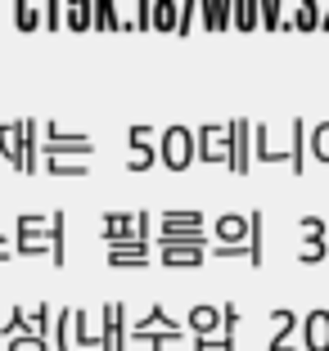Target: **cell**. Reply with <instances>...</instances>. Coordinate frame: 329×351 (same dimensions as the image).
Segmentation results:
<instances>
[{"label": "cell", "mask_w": 329, "mask_h": 351, "mask_svg": "<svg viewBox=\"0 0 329 351\" xmlns=\"http://www.w3.org/2000/svg\"><path fill=\"white\" fill-rule=\"evenodd\" d=\"M194 135L190 131H181V126H172V131L163 135V162L172 167V171H185L190 162H194Z\"/></svg>", "instance_id": "obj_1"}, {"label": "cell", "mask_w": 329, "mask_h": 351, "mask_svg": "<svg viewBox=\"0 0 329 351\" xmlns=\"http://www.w3.org/2000/svg\"><path fill=\"white\" fill-rule=\"evenodd\" d=\"M271 342H266V351H298L302 342H293V329H302V320H298V311H288V306H275L271 311Z\"/></svg>", "instance_id": "obj_2"}, {"label": "cell", "mask_w": 329, "mask_h": 351, "mask_svg": "<svg viewBox=\"0 0 329 351\" xmlns=\"http://www.w3.org/2000/svg\"><path fill=\"white\" fill-rule=\"evenodd\" d=\"M158 248H212L203 234V226H158L154 234Z\"/></svg>", "instance_id": "obj_3"}, {"label": "cell", "mask_w": 329, "mask_h": 351, "mask_svg": "<svg viewBox=\"0 0 329 351\" xmlns=\"http://www.w3.org/2000/svg\"><path fill=\"white\" fill-rule=\"evenodd\" d=\"M104 248H109V266H117V270L149 266V239H126V243H104Z\"/></svg>", "instance_id": "obj_4"}, {"label": "cell", "mask_w": 329, "mask_h": 351, "mask_svg": "<svg viewBox=\"0 0 329 351\" xmlns=\"http://www.w3.org/2000/svg\"><path fill=\"white\" fill-rule=\"evenodd\" d=\"M100 230H104V243H126V239H144L140 234V212H109V217L100 221Z\"/></svg>", "instance_id": "obj_5"}, {"label": "cell", "mask_w": 329, "mask_h": 351, "mask_svg": "<svg viewBox=\"0 0 329 351\" xmlns=\"http://www.w3.org/2000/svg\"><path fill=\"white\" fill-rule=\"evenodd\" d=\"M212 239L216 243H248L253 239V212L248 217H235V212H226V217L212 221ZM253 252V248H248Z\"/></svg>", "instance_id": "obj_6"}, {"label": "cell", "mask_w": 329, "mask_h": 351, "mask_svg": "<svg viewBox=\"0 0 329 351\" xmlns=\"http://www.w3.org/2000/svg\"><path fill=\"white\" fill-rule=\"evenodd\" d=\"M302 347L307 351H329V311L316 306L302 315Z\"/></svg>", "instance_id": "obj_7"}, {"label": "cell", "mask_w": 329, "mask_h": 351, "mask_svg": "<svg viewBox=\"0 0 329 351\" xmlns=\"http://www.w3.org/2000/svg\"><path fill=\"white\" fill-rule=\"evenodd\" d=\"M126 342V320H122V302L104 306V329H100V351H122Z\"/></svg>", "instance_id": "obj_8"}, {"label": "cell", "mask_w": 329, "mask_h": 351, "mask_svg": "<svg viewBox=\"0 0 329 351\" xmlns=\"http://www.w3.org/2000/svg\"><path fill=\"white\" fill-rule=\"evenodd\" d=\"M185 329H154V324H140L135 320L126 329V342H149V351H163V342H181Z\"/></svg>", "instance_id": "obj_9"}, {"label": "cell", "mask_w": 329, "mask_h": 351, "mask_svg": "<svg viewBox=\"0 0 329 351\" xmlns=\"http://www.w3.org/2000/svg\"><path fill=\"white\" fill-rule=\"evenodd\" d=\"M221 320H226V306H207V302L190 306V329H194L198 338H207V333H221Z\"/></svg>", "instance_id": "obj_10"}, {"label": "cell", "mask_w": 329, "mask_h": 351, "mask_svg": "<svg viewBox=\"0 0 329 351\" xmlns=\"http://www.w3.org/2000/svg\"><path fill=\"white\" fill-rule=\"evenodd\" d=\"M212 248H158V261L163 270H185V266H203V257Z\"/></svg>", "instance_id": "obj_11"}, {"label": "cell", "mask_w": 329, "mask_h": 351, "mask_svg": "<svg viewBox=\"0 0 329 351\" xmlns=\"http://www.w3.org/2000/svg\"><path fill=\"white\" fill-rule=\"evenodd\" d=\"M226 167H230V171H239V176L248 171V126H244V122L230 126V154H226Z\"/></svg>", "instance_id": "obj_12"}, {"label": "cell", "mask_w": 329, "mask_h": 351, "mask_svg": "<svg viewBox=\"0 0 329 351\" xmlns=\"http://www.w3.org/2000/svg\"><path fill=\"white\" fill-rule=\"evenodd\" d=\"M45 145H50V154H91V140H86V135H68V131H59V126L45 131Z\"/></svg>", "instance_id": "obj_13"}, {"label": "cell", "mask_w": 329, "mask_h": 351, "mask_svg": "<svg viewBox=\"0 0 329 351\" xmlns=\"http://www.w3.org/2000/svg\"><path fill=\"white\" fill-rule=\"evenodd\" d=\"M54 342L45 338V333H32V329H23V333H14L10 342H5V351H50Z\"/></svg>", "instance_id": "obj_14"}, {"label": "cell", "mask_w": 329, "mask_h": 351, "mask_svg": "<svg viewBox=\"0 0 329 351\" xmlns=\"http://www.w3.org/2000/svg\"><path fill=\"white\" fill-rule=\"evenodd\" d=\"M72 315H77V311L63 306V311H59V324H54V333H50V342H54L59 351H72Z\"/></svg>", "instance_id": "obj_15"}, {"label": "cell", "mask_w": 329, "mask_h": 351, "mask_svg": "<svg viewBox=\"0 0 329 351\" xmlns=\"http://www.w3.org/2000/svg\"><path fill=\"white\" fill-rule=\"evenodd\" d=\"M14 248H19L23 257H41V252H50L54 243H50V234H19V239H14Z\"/></svg>", "instance_id": "obj_16"}, {"label": "cell", "mask_w": 329, "mask_h": 351, "mask_svg": "<svg viewBox=\"0 0 329 351\" xmlns=\"http://www.w3.org/2000/svg\"><path fill=\"white\" fill-rule=\"evenodd\" d=\"M72 347H100V338H95V329L86 324V315H82V311L72 315Z\"/></svg>", "instance_id": "obj_17"}, {"label": "cell", "mask_w": 329, "mask_h": 351, "mask_svg": "<svg viewBox=\"0 0 329 351\" xmlns=\"http://www.w3.org/2000/svg\"><path fill=\"white\" fill-rule=\"evenodd\" d=\"M190 351H235V333H207V338H194Z\"/></svg>", "instance_id": "obj_18"}, {"label": "cell", "mask_w": 329, "mask_h": 351, "mask_svg": "<svg viewBox=\"0 0 329 351\" xmlns=\"http://www.w3.org/2000/svg\"><path fill=\"white\" fill-rule=\"evenodd\" d=\"M63 226H68V221H63V212H54V217H50V243H54V248H50V261H54V266H63Z\"/></svg>", "instance_id": "obj_19"}, {"label": "cell", "mask_w": 329, "mask_h": 351, "mask_svg": "<svg viewBox=\"0 0 329 351\" xmlns=\"http://www.w3.org/2000/svg\"><path fill=\"white\" fill-rule=\"evenodd\" d=\"M27 329L32 333H45V338H50V306H27Z\"/></svg>", "instance_id": "obj_20"}, {"label": "cell", "mask_w": 329, "mask_h": 351, "mask_svg": "<svg viewBox=\"0 0 329 351\" xmlns=\"http://www.w3.org/2000/svg\"><path fill=\"white\" fill-rule=\"evenodd\" d=\"M14 234H50V217H19Z\"/></svg>", "instance_id": "obj_21"}, {"label": "cell", "mask_w": 329, "mask_h": 351, "mask_svg": "<svg viewBox=\"0 0 329 351\" xmlns=\"http://www.w3.org/2000/svg\"><path fill=\"white\" fill-rule=\"evenodd\" d=\"M325 239H307V243H302V248H298V261H302V266H316V261H325Z\"/></svg>", "instance_id": "obj_22"}, {"label": "cell", "mask_w": 329, "mask_h": 351, "mask_svg": "<svg viewBox=\"0 0 329 351\" xmlns=\"http://www.w3.org/2000/svg\"><path fill=\"white\" fill-rule=\"evenodd\" d=\"M158 226H203V212H163Z\"/></svg>", "instance_id": "obj_23"}, {"label": "cell", "mask_w": 329, "mask_h": 351, "mask_svg": "<svg viewBox=\"0 0 329 351\" xmlns=\"http://www.w3.org/2000/svg\"><path fill=\"white\" fill-rule=\"evenodd\" d=\"M144 167H154V154L144 140H131V171H144Z\"/></svg>", "instance_id": "obj_24"}, {"label": "cell", "mask_w": 329, "mask_h": 351, "mask_svg": "<svg viewBox=\"0 0 329 351\" xmlns=\"http://www.w3.org/2000/svg\"><path fill=\"white\" fill-rule=\"evenodd\" d=\"M23 329H27V311L14 306V311H10V324L0 329V338H14V333H23Z\"/></svg>", "instance_id": "obj_25"}, {"label": "cell", "mask_w": 329, "mask_h": 351, "mask_svg": "<svg viewBox=\"0 0 329 351\" xmlns=\"http://www.w3.org/2000/svg\"><path fill=\"white\" fill-rule=\"evenodd\" d=\"M50 158H54V162H50L54 176H86V162H63L59 154H50Z\"/></svg>", "instance_id": "obj_26"}, {"label": "cell", "mask_w": 329, "mask_h": 351, "mask_svg": "<svg viewBox=\"0 0 329 351\" xmlns=\"http://www.w3.org/2000/svg\"><path fill=\"white\" fill-rule=\"evenodd\" d=\"M140 324H154V329H181V324L167 320V306H149V315H144Z\"/></svg>", "instance_id": "obj_27"}, {"label": "cell", "mask_w": 329, "mask_h": 351, "mask_svg": "<svg viewBox=\"0 0 329 351\" xmlns=\"http://www.w3.org/2000/svg\"><path fill=\"white\" fill-rule=\"evenodd\" d=\"M298 226H302V234H307V239H329V230H325V221H320V217H302Z\"/></svg>", "instance_id": "obj_28"}, {"label": "cell", "mask_w": 329, "mask_h": 351, "mask_svg": "<svg viewBox=\"0 0 329 351\" xmlns=\"http://www.w3.org/2000/svg\"><path fill=\"white\" fill-rule=\"evenodd\" d=\"M311 145H316V158H320V162H329V126H316Z\"/></svg>", "instance_id": "obj_29"}, {"label": "cell", "mask_w": 329, "mask_h": 351, "mask_svg": "<svg viewBox=\"0 0 329 351\" xmlns=\"http://www.w3.org/2000/svg\"><path fill=\"white\" fill-rule=\"evenodd\" d=\"M5 257H10V248H0V261H5Z\"/></svg>", "instance_id": "obj_30"}, {"label": "cell", "mask_w": 329, "mask_h": 351, "mask_svg": "<svg viewBox=\"0 0 329 351\" xmlns=\"http://www.w3.org/2000/svg\"><path fill=\"white\" fill-rule=\"evenodd\" d=\"M0 248H5V234H0Z\"/></svg>", "instance_id": "obj_31"}]
</instances>
